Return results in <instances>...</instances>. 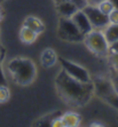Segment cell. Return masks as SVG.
Instances as JSON below:
<instances>
[{
    "mask_svg": "<svg viewBox=\"0 0 118 127\" xmlns=\"http://www.w3.org/2000/svg\"><path fill=\"white\" fill-rule=\"evenodd\" d=\"M70 18L72 20V22L76 24V27L78 28V30H79L84 35L87 34L91 30H93L91 23H89L88 17L86 16V14L84 13L83 9H78Z\"/></svg>",
    "mask_w": 118,
    "mask_h": 127,
    "instance_id": "ba28073f",
    "label": "cell"
},
{
    "mask_svg": "<svg viewBox=\"0 0 118 127\" xmlns=\"http://www.w3.org/2000/svg\"><path fill=\"white\" fill-rule=\"evenodd\" d=\"M108 57H109V62H110V64H111V66L118 68V53L109 54Z\"/></svg>",
    "mask_w": 118,
    "mask_h": 127,
    "instance_id": "ffe728a7",
    "label": "cell"
},
{
    "mask_svg": "<svg viewBox=\"0 0 118 127\" xmlns=\"http://www.w3.org/2000/svg\"><path fill=\"white\" fill-rule=\"evenodd\" d=\"M10 98V91L7 86L0 84V104L6 103Z\"/></svg>",
    "mask_w": 118,
    "mask_h": 127,
    "instance_id": "9a60e30c",
    "label": "cell"
},
{
    "mask_svg": "<svg viewBox=\"0 0 118 127\" xmlns=\"http://www.w3.org/2000/svg\"><path fill=\"white\" fill-rule=\"evenodd\" d=\"M23 25L28 27L29 29L33 30L35 32H37L38 34L42 33L45 31V24L44 22L37 16H27L23 21Z\"/></svg>",
    "mask_w": 118,
    "mask_h": 127,
    "instance_id": "8fae6325",
    "label": "cell"
},
{
    "mask_svg": "<svg viewBox=\"0 0 118 127\" xmlns=\"http://www.w3.org/2000/svg\"><path fill=\"white\" fill-rule=\"evenodd\" d=\"M2 72H1V52H0V80H2Z\"/></svg>",
    "mask_w": 118,
    "mask_h": 127,
    "instance_id": "cb8c5ba5",
    "label": "cell"
},
{
    "mask_svg": "<svg viewBox=\"0 0 118 127\" xmlns=\"http://www.w3.org/2000/svg\"><path fill=\"white\" fill-rule=\"evenodd\" d=\"M57 95L65 104L75 108L85 105L94 95L93 83H81L70 77L64 70H60L55 77Z\"/></svg>",
    "mask_w": 118,
    "mask_h": 127,
    "instance_id": "6da1fadb",
    "label": "cell"
},
{
    "mask_svg": "<svg viewBox=\"0 0 118 127\" xmlns=\"http://www.w3.org/2000/svg\"><path fill=\"white\" fill-rule=\"evenodd\" d=\"M84 13L86 16L88 17L89 23H91L92 28L96 30H103L106 27L109 25V18L108 15L103 14L100 9L97 8V6H91V5H86L83 8Z\"/></svg>",
    "mask_w": 118,
    "mask_h": 127,
    "instance_id": "52a82bcc",
    "label": "cell"
},
{
    "mask_svg": "<svg viewBox=\"0 0 118 127\" xmlns=\"http://www.w3.org/2000/svg\"><path fill=\"white\" fill-rule=\"evenodd\" d=\"M92 83L94 88V95L110 105L112 109L118 111V94L110 81L109 76H97L94 79H92Z\"/></svg>",
    "mask_w": 118,
    "mask_h": 127,
    "instance_id": "3957f363",
    "label": "cell"
},
{
    "mask_svg": "<svg viewBox=\"0 0 118 127\" xmlns=\"http://www.w3.org/2000/svg\"><path fill=\"white\" fill-rule=\"evenodd\" d=\"M57 34L61 40L69 42H79L84 40V34L78 30L70 17H60L57 23Z\"/></svg>",
    "mask_w": 118,
    "mask_h": 127,
    "instance_id": "5b68a950",
    "label": "cell"
},
{
    "mask_svg": "<svg viewBox=\"0 0 118 127\" xmlns=\"http://www.w3.org/2000/svg\"><path fill=\"white\" fill-rule=\"evenodd\" d=\"M80 9L76 3L71 2V1H60L56 2V10L60 17H71L75 13Z\"/></svg>",
    "mask_w": 118,
    "mask_h": 127,
    "instance_id": "9c48e42d",
    "label": "cell"
},
{
    "mask_svg": "<svg viewBox=\"0 0 118 127\" xmlns=\"http://www.w3.org/2000/svg\"><path fill=\"white\" fill-rule=\"evenodd\" d=\"M84 44L86 48L96 56H108L109 42L102 30L93 29L84 35Z\"/></svg>",
    "mask_w": 118,
    "mask_h": 127,
    "instance_id": "277c9868",
    "label": "cell"
},
{
    "mask_svg": "<svg viewBox=\"0 0 118 127\" xmlns=\"http://www.w3.org/2000/svg\"><path fill=\"white\" fill-rule=\"evenodd\" d=\"M3 1H6V0H0V3H1V2H3Z\"/></svg>",
    "mask_w": 118,
    "mask_h": 127,
    "instance_id": "4316f807",
    "label": "cell"
},
{
    "mask_svg": "<svg viewBox=\"0 0 118 127\" xmlns=\"http://www.w3.org/2000/svg\"><path fill=\"white\" fill-rule=\"evenodd\" d=\"M102 31H103L104 35H106V38L109 44L118 40V24H109Z\"/></svg>",
    "mask_w": 118,
    "mask_h": 127,
    "instance_id": "5bb4252c",
    "label": "cell"
},
{
    "mask_svg": "<svg viewBox=\"0 0 118 127\" xmlns=\"http://www.w3.org/2000/svg\"><path fill=\"white\" fill-rule=\"evenodd\" d=\"M64 127H78L81 123V117L79 113L74 111H68L61 115Z\"/></svg>",
    "mask_w": 118,
    "mask_h": 127,
    "instance_id": "7c38bea8",
    "label": "cell"
},
{
    "mask_svg": "<svg viewBox=\"0 0 118 127\" xmlns=\"http://www.w3.org/2000/svg\"><path fill=\"white\" fill-rule=\"evenodd\" d=\"M2 17H3V13H2V9L0 7V22L2 21Z\"/></svg>",
    "mask_w": 118,
    "mask_h": 127,
    "instance_id": "484cf974",
    "label": "cell"
},
{
    "mask_svg": "<svg viewBox=\"0 0 118 127\" xmlns=\"http://www.w3.org/2000/svg\"><path fill=\"white\" fill-rule=\"evenodd\" d=\"M9 77L20 86H29L37 78V66L28 57H15L6 64Z\"/></svg>",
    "mask_w": 118,
    "mask_h": 127,
    "instance_id": "7a4b0ae2",
    "label": "cell"
},
{
    "mask_svg": "<svg viewBox=\"0 0 118 127\" xmlns=\"http://www.w3.org/2000/svg\"><path fill=\"white\" fill-rule=\"evenodd\" d=\"M101 1H103V0H86L87 5H91V6H97Z\"/></svg>",
    "mask_w": 118,
    "mask_h": 127,
    "instance_id": "603a6c76",
    "label": "cell"
},
{
    "mask_svg": "<svg viewBox=\"0 0 118 127\" xmlns=\"http://www.w3.org/2000/svg\"><path fill=\"white\" fill-rule=\"evenodd\" d=\"M115 69H116V70H117V71H118V68H115Z\"/></svg>",
    "mask_w": 118,
    "mask_h": 127,
    "instance_id": "83f0119b",
    "label": "cell"
},
{
    "mask_svg": "<svg viewBox=\"0 0 118 127\" xmlns=\"http://www.w3.org/2000/svg\"><path fill=\"white\" fill-rule=\"evenodd\" d=\"M49 126L52 127H64V124H63V120H62V117H61V113L57 116H55L52 120H50V124Z\"/></svg>",
    "mask_w": 118,
    "mask_h": 127,
    "instance_id": "ac0fdd59",
    "label": "cell"
},
{
    "mask_svg": "<svg viewBox=\"0 0 118 127\" xmlns=\"http://www.w3.org/2000/svg\"><path fill=\"white\" fill-rule=\"evenodd\" d=\"M60 63L62 65V70H64L74 79L78 80V81H81V83H91L92 81L91 74L87 71V69H85L84 66L65 59H61Z\"/></svg>",
    "mask_w": 118,
    "mask_h": 127,
    "instance_id": "8992f818",
    "label": "cell"
},
{
    "mask_svg": "<svg viewBox=\"0 0 118 127\" xmlns=\"http://www.w3.org/2000/svg\"><path fill=\"white\" fill-rule=\"evenodd\" d=\"M20 40H21L23 44L25 45H31L33 44V42L37 40V38H38V33L35 32L33 30L29 29L28 27H24V25H22L21 30H20Z\"/></svg>",
    "mask_w": 118,
    "mask_h": 127,
    "instance_id": "4fadbf2b",
    "label": "cell"
},
{
    "mask_svg": "<svg viewBox=\"0 0 118 127\" xmlns=\"http://www.w3.org/2000/svg\"><path fill=\"white\" fill-rule=\"evenodd\" d=\"M108 18H109L110 24H118V9L114 8L111 12L108 14Z\"/></svg>",
    "mask_w": 118,
    "mask_h": 127,
    "instance_id": "d6986e66",
    "label": "cell"
},
{
    "mask_svg": "<svg viewBox=\"0 0 118 127\" xmlns=\"http://www.w3.org/2000/svg\"><path fill=\"white\" fill-rule=\"evenodd\" d=\"M97 8L100 9L103 14L108 15L115 7H114V5H112V2L110 0H103V1H101V2L97 5Z\"/></svg>",
    "mask_w": 118,
    "mask_h": 127,
    "instance_id": "2e32d148",
    "label": "cell"
},
{
    "mask_svg": "<svg viewBox=\"0 0 118 127\" xmlns=\"http://www.w3.org/2000/svg\"><path fill=\"white\" fill-rule=\"evenodd\" d=\"M110 1H111V2H112V5H114V7L118 9V0H110Z\"/></svg>",
    "mask_w": 118,
    "mask_h": 127,
    "instance_id": "d4e9b609",
    "label": "cell"
},
{
    "mask_svg": "<svg viewBox=\"0 0 118 127\" xmlns=\"http://www.w3.org/2000/svg\"><path fill=\"white\" fill-rule=\"evenodd\" d=\"M54 1H55V3H56V2H60V1H71V2L76 3V5L79 7L80 9H83L84 7L87 5L86 0H54Z\"/></svg>",
    "mask_w": 118,
    "mask_h": 127,
    "instance_id": "44dd1931",
    "label": "cell"
},
{
    "mask_svg": "<svg viewBox=\"0 0 118 127\" xmlns=\"http://www.w3.org/2000/svg\"><path fill=\"white\" fill-rule=\"evenodd\" d=\"M112 53H118V40L109 44V53H108V55Z\"/></svg>",
    "mask_w": 118,
    "mask_h": 127,
    "instance_id": "7402d4cb",
    "label": "cell"
},
{
    "mask_svg": "<svg viewBox=\"0 0 118 127\" xmlns=\"http://www.w3.org/2000/svg\"><path fill=\"white\" fill-rule=\"evenodd\" d=\"M57 62V54L53 48H46L40 54V63L44 68H52Z\"/></svg>",
    "mask_w": 118,
    "mask_h": 127,
    "instance_id": "30bf717a",
    "label": "cell"
},
{
    "mask_svg": "<svg viewBox=\"0 0 118 127\" xmlns=\"http://www.w3.org/2000/svg\"><path fill=\"white\" fill-rule=\"evenodd\" d=\"M108 76H109V79H110V81H111L112 86H114V88H115V91L118 94V71L116 70L114 66H111Z\"/></svg>",
    "mask_w": 118,
    "mask_h": 127,
    "instance_id": "e0dca14e",
    "label": "cell"
}]
</instances>
